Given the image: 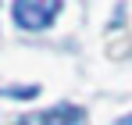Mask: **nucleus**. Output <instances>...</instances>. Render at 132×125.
<instances>
[{"instance_id": "f257e3e1", "label": "nucleus", "mask_w": 132, "mask_h": 125, "mask_svg": "<svg viewBox=\"0 0 132 125\" xmlns=\"http://www.w3.org/2000/svg\"><path fill=\"white\" fill-rule=\"evenodd\" d=\"M57 11H61V0H14V21L25 32L46 29Z\"/></svg>"}, {"instance_id": "f03ea898", "label": "nucleus", "mask_w": 132, "mask_h": 125, "mask_svg": "<svg viewBox=\"0 0 132 125\" xmlns=\"http://www.w3.org/2000/svg\"><path fill=\"white\" fill-rule=\"evenodd\" d=\"M82 122V107H71V104H57L43 111V114H29L18 125H79Z\"/></svg>"}, {"instance_id": "7ed1b4c3", "label": "nucleus", "mask_w": 132, "mask_h": 125, "mask_svg": "<svg viewBox=\"0 0 132 125\" xmlns=\"http://www.w3.org/2000/svg\"><path fill=\"white\" fill-rule=\"evenodd\" d=\"M118 125H132V114H125V118H121V122H118Z\"/></svg>"}]
</instances>
